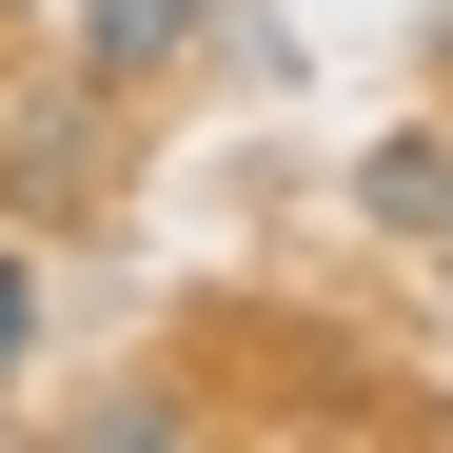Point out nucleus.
Wrapping results in <instances>:
<instances>
[{
    "label": "nucleus",
    "instance_id": "f257e3e1",
    "mask_svg": "<svg viewBox=\"0 0 453 453\" xmlns=\"http://www.w3.org/2000/svg\"><path fill=\"white\" fill-rule=\"evenodd\" d=\"M217 40V0H80V80L138 99V80H178V59Z\"/></svg>",
    "mask_w": 453,
    "mask_h": 453
},
{
    "label": "nucleus",
    "instance_id": "f03ea898",
    "mask_svg": "<svg viewBox=\"0 0 453 453\" xmlns=\"http://www.w3.org/2000/svg\"><path fill=\"white\" fill-rule=\"evenodd\" d=\"M355 217H374V237H414V257H453V138H434V119L374 138V158H355Z\"/></svg>",
    "mask_w": 453,
    "mask_h": 453
},
{
    "label": "nucleus",
    "instance_id": "7ed1b4c3",
    "mask_svg": "<svg viewBox=\"0 0 453 453\" xmlns=\"http://www.w3.org/2000/svg\"><path fill=\"white\" fill-rule=\"evenodd\" d=\"M99 119H119L99 80H80V99H40V119H20V158H0V178H20V217H80V197H99Z\"/></svg>",
    "mask_w": 453,
    "mask_h": 453
},
{
    "label": "nucleus",
    "instance_id": "20e7f679",
    "mask_svg": "<svg viewBox=\"0 0 453 453\" xmlns=\"http://www.w3.org/2000/svg\"><path fill=\"white\" fill-rule=\"evenodd\" d=\"M20 355H40V276L0 257V374H20Z\"/></svg>",
    "mask_w": 453,
    "mask_h": 453
}]
</instances>
